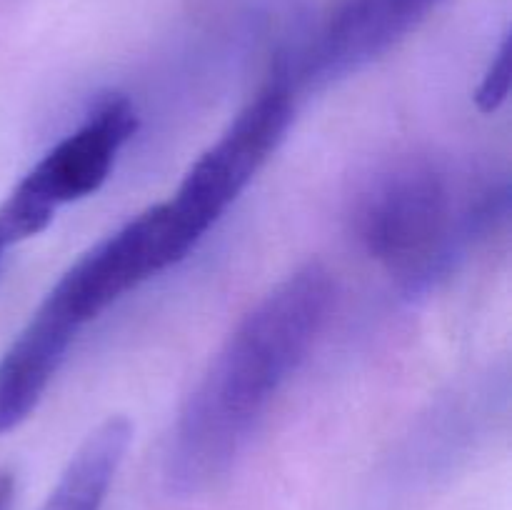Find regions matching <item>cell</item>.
Masks as SVG:
<instances>
[{"mask_svg": "<svg viewBox=\"0 0 512 510\" xmlns=\"http://www.w3.org/2000/svg\"><path fill=\"white\" fill-rule=\"evenodd\" d=\"M510 93V38L503 40L500 50L495 53L483 83L475 90V103L483 113H495L508 100Z\"/></svg>", "mask_w": 512, "mask_h": 510, "instance_id": "cell-8", "label": "cell"}, {"mask_svg": "<svg viewBox=\"0 0 512 510\" xmlns=\"http://www.w3.org/2000/svg\"><path fill=\"white\" fill-rule=\"evenodd\" d=\"M130 438L133 425L123 415L100 423L68 460L40 510H103Z\"/></svg>", "mask_w": 512, "mask_h": 510, "instance_id": "cell-7", "label": "cell"}, {"mask_svg": "<svg viewBox=\"0 0 512 510\" xmlns=\"http://www.w3.org/2000/svg\"><path fill=\"white\" fill-rule=\"evenodd\" d=\"M10 500H13V478L8 473H0V510H8Z\"/></svg>", "mask_w": 512, "mask_h": 510, "instance_id": "cell-9", "label": "cell"}, {"mask_svg": "<svg viewBox=\"0 0 512 510\" xmlns=\"http://www.w3.org/2000/svg\"><path fill=\"white\" fill-rule=\"evenodd\" d=\"M443 3L448 0H348L285 73L295 88L348 78L403 43Z\"/></svg>", "mask_w": 512, "mask_h": 510, "instance_id": "cell-5", "label": "cell"}, {"mask_svg": "<svg viewBox=\"0 0 512 510\" xmlns=\"http://www.w3.org/2000/svg\"><path fill=\"white\" fill-rule=\"evenodd\" d=\"M333 300L330 270L308 263L235 325L170 430L163 458L170 493H205L233 470L273 400L308 358Z\"/></svg>", "mask_w": 512, "mask_h": 510, "instance_id": "cell-1", "label": "cell"}, {"mask_svg": "<svg viewBox=\"0 0 512 510\" xmlns=\"http://www.w3.org/2000/svg\"><path fill=\"white\" fill-rule=\"evenodd\" d=\"M135 128V105L125 95H110L58 140L0 203V260L10 248L43 233L60 208L100 190Z\"/></svg>", "mask_w": 512, "mask_h": 510, "instance_id": "cell-4", "label": "cell"}, {"mask_svg": "<svg viewBox=\"0 0 512 510\" xmlns=\"http://www.w3.org/2000/svg\"><path fill=\"white\" fill-rule=\"evenodd\" d=\"M498 195L478 203L460 200L458 185L438 160L408 155L365 180L350 223L370 258L403 278L428 280L448 268L463 240L490 220Z\"/></svg>", "mask_w": 512, "mask_h": 510, "instance_id": "cell-2", "label": "cell"}, {"mask_svg": "<svg viewBox=\"0 0 512 510\" xmlns=\"http://www.w3.org/2000/svg\"><path fill=\"white\" fill-rule=\"evenodd\" d=\"M295 115V85L285 70L240 110L233 123L185 173L173 198L160 203L185 255L225 215L278 150Z\"/></svg>", "mask_w": 512, "mask_h": 510, "instance_id": "cell-3", "label": "cell"}, {"mask_svg": "<svg viewBox=\"0 0 512 510\" xmlns=\"http://www.w3.org/2000/svg\"><path fill=\"white\" fill-rule=\"evenodd\" d=\"M80 328L83 325L53 293L45 295L25 328L0 355V435L18 428L33 413Z\"/></svg>", "mask_w": 512, "mask_h": 510, "instance_id": "cell-6", "label": "cell"}]
</instances>
